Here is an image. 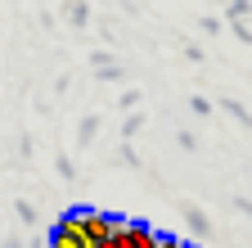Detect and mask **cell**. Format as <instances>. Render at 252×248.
Listing matches in <instances>:
<instances>
[{"instance_id": "cell-1", "label": "cell", "mask_w": 252, "mask_h": 248, "mask_svg": "<svg viewBox=\"0 0 252 248\" xmlns=\"http://www.w3.org/2000/svg\"><path fill=\"white\" fill-rule=\"evenodd\" d=\"M126 226V216H113V212H81V244H99L104 235H113V230H122Z\"/></svg>"}, {"instance_id": "cell-2", "label": "cell", "mask_w": 252, "mask_h": 248, "mask_svg": "<svg viewBox=\"0 0 252 248\" xmlns=\"http://www.w3.org/2000/svg\"><path fill=\"white\" fill-rule=\"evenodd\" d=\"M126 244H131V248H153L158 235H153L149 221H126Z\"/></svg>"}, {"instance_id": "cell-3", "label": "cell", "mask_w": 252, "mask_h": 248, "mask_svg": "<svg viewBox=\"0 0 252 248\" xmlns=\"http://www.w3.org/2000/svg\"><path fill=\"white\" fill-rule=\"evenodd\" d=\"M50 248H81V235H77V230H59V226H54Z\"/></svg>"}, {"instance_id": "cell-4", "label": "cell", "mask_w": 252, "mask_h": 248, "mask_svg": "<svg viewBox=\"0 0 252 248\" xmlns=\"http://www.w3.org/2000/svg\"><path fill=\"white\" fill-rule=\"evenodd\" d=\"M153 248H185V244H180V239H162V235H158V244H153Z\"/></svg>"}]
</instances>
